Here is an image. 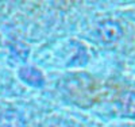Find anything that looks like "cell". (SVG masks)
Here are the masks:
<instances>
[{"instance_id": "7a4b0ae2", "label": "cell", "mask_w": 135, "mask_h": 127, "mask_svg": "<svg viewBox=\"0 0 135 127\" xmlns=\"http://www.w3.org/2000/svg\"><path fill=\"white\" fill-rule=\"evenodd\" d=\"M124 100H126L124 107L127 108V111L131 112V114H135V95H132V93L126 95Z\"/></svg>"}, {"instance_id": "6da1fadb", "label": "cell", "mask_w": 135, "mask_h": 127, "mask_svg": "<svg viewBox=\"0 0 135 127\" xmlns=\"http://www.w3.org/2000/svg\"><path fill=\"white\" fill-rule=\"evenodd\" d=\"M105 35L108 39H112V38H116L119 35V27L116 25H112V23H109V25H105Z\"/></svg>"}]
</instances>
